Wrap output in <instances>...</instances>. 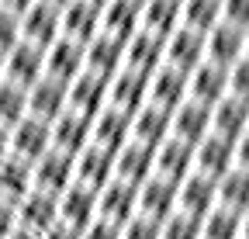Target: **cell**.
<instances>
[{"label":"cell","instance_id":"1","mask_svg":"<svg viewBox=\"0 0 249 239\" xmlns=\"http://www.w3.org/2000/svg\"><path fill=\"white\" fill-rule=\"evenodd\" d=\"M73 181H76V156L62 153V149H55V146L31 163V184H35L38 191L62 194Z\"/></svg>","mask_w":249,"mask_h":239},{"label":"cell","instance_id":"2","mask_svg":"<svg viewBox=\"0 0 249 239\" xmlns=\"http://www.w3.org/2000/svg\"><path fill=\"white\" fill-rule=\"evenodd\" d=\"M163 63L173 70H183V73H191L197 63H204V32L177 24L163 42Z\"/></svg>","mask_w":249,"mask_h":239},{"label":"cell","instance_id":"3","mask_svg":"<svg viewBox=\"0 0 249 239\" xmlns=\"http://www.w3.org/2000/svg\"><path fill=\"white\" fill-rule=\"evenodd\" d=\"M7 135H11V156L28 160V163H35L42 153L52 149V129L35 114H24L14 129H7Z\"/></svg>","mask_w":249,"mask_h":239},{"label":"cell","instance_id":"4","mask_svg":"<svg viewBox=\"0 0 249 239\" xmlns=\"http://www.w3.org/2000/svg\"><path fill=\"white\" fill-rule=\"evenodd\" d=\"M139 212V187L121 181V177H111V181L97 191V215L114 222V225H124L132 215Z\"/></svg>","mask_w":249,"mask_h":239},{"label":"cell","instance_id":"5","mask_svg":"<svg viewBox=\"0 0 249 239\" xmlns=\"http://www.w3.org/2000/svg\"><path fill=\"white\" fill-rule=\"evenodd\" d=\"M0 59H4V80L24 87V91H28L38 76H45V49L31 45V42H24V38H21L14 49H7Z\"/></svg>","mask_w":249,"mask_h":239},{"label":"cell","instance_id":"6","mask_svg":"<svg viewBox=\"0 0 249 239\" xmlns=\"http://www.w3.org/2000/svg\"><path fill=\"white\" fill-rule=\"evenodd\" d=\"M225 94H229V66H218L211 59H204L187 73V97L191 101L214 108Z\"/></svg>","mask_w":249,"mask_h":239},{"label":"cell","instance_id":"7","mask_svg":"<svg viewBox=\"0 0 249 239\" xmlns=\"http://www.w3.org/2000/svg\"><path fill=\"white\" fill-rule=\"evenodd\" d=\"M149 101V76L139 70L121 66L111 80H107V104L124 111V114H135L142 104Z\"/></svg>","mask_w":249,"mask_h":239},{"label":"cell","instance_id":"8","mask_svg":"<svg viewBox=\"0 0 249 239\" xmlns=\"http://www.w3.org/2000/svg\"><path fill=\"white\" fill-rule=\"evenodd\" d=\"M70 83H62L55 76H38L28 87V114L42 118V122H55V118L70 108Z\"/></svg>","mask_w":249,"mask_h":239},{"label":"cell","instance_id":"9","mask_svg":"<svg viewBox=\"0 0 249 239\" xmlns=\"http://www.w3.org/2000/svg\"><path fill=\"white\" fill-rule=\"evenodd\" d=\"M14 208H18V225L35 236H42L52 222H59V194H49L38 187H31Z\"/></svg>","mask_w":249,"mask_h":239},{"label":"cell","instance_id":"10","mask_svg":"<svg viewBox=\"0 0 249 239\" xmlns=\"http://www.w3.org/2000/svg\"><path fill=\"white\" fill-rule=\"evenodd\" d=\"M229 166H235V139H225V135H218V132H208L194 146V170L218 181Z\"/></svg>","mask_w":249,"mask_h":239},{"label":"cell","instance_id":"11","mask_svg":"<svg viewBox=\"0 0 249 239\" xmlns=\"http://www.w3.org/2000/svg\"><path fill=\"white\" fill-rule=\"evenodd\" d=\"M124 66V38H114L107 32H97L87 45H83V70L101 73V76H114Z\"/></svg>","mask_w":249,"mask_h":239},{"label":"cell","instance_id":"12","mask_svg":"<svg viewBox=\"0 0 249 239\" xmlns=\"http://www.w3.org/2000/svg\"><path fill=\"white\" fill-rule=\"evenodd\" d=\"M62 35L59 28V7L45 4V0H35L24 14H21V38L38 45V49H49L55 38Z\"/></svg>","mask_w":249,"mask_h":239},{"label":"cell","instance_id":"13","mask_svg":"<svg viewBox=\"0 0 249 239\" xmlns=\"http://www.w3.org/2000/svg\"><path fill=\"white\" fill-rule=\"evenodd\" d=\"M218 204V194H214V177H204L197 170H191L177 184V212H187V215H197L204 219L211 208Z\"/></svg>","mask_w":249,"mask_h":239},{"label":"cell","instance_id":"14","mask_svg":"<svg viewBox=\"0 0 249 239\" xmlns=\"http://www.w3.org/2000/svg\"><path fill=\"white\" fill-rule=\"evenodd\" d=\"M173 212H177V181H166L160 173L145 177L139 184V215L163 222Z\"/></svg>","mask_w":249,"mask_h":239},{"label":"cell","instance_id":"15","mask_svg":"<svg viewBox=\"0 0 249 239\" xmlns=\"http://www.w3.org/2000/svg\"><path fill=\"white\" fill-rule=\"evenodd\" d=\"M128 139H132V114L104 104L97 114L90 118V142H97V146L111 149V153H118Z\"/></svg>","mask_w":249,"mask_h":239},{"label":"cell","instance_id":"16","mask_svg":"<svg viewBox=\"0 0 249 239\" xmlns=\"http://www.w3.org/2000/svg\"><path fill=\"white\" fill-rule=\"evenodd\" d=\"M152 170H156V149L139 139H128L114 153V177H121V181H128L135 187L145 177H152Z\"/></svg>","mask_w":249,"mask_h":239},{"label":"cell","instance_id":"17","mask_svg":"<svg viewBox=\"0 0 249 239\" xmlns=\"http://www.w3.org/2000/svg\"><path fill=\"white\" fill-rule=\"evenodd\" d=\"M59 28H62L66 38L87 45L101 32V7L90 4V0H70V4L59 11Z\"/></svg>","mask_w":249,"mask_h":239},{"label":"cell","instance_id":"18","mask_svg":"<svg viewBox=\"0 0 249 239\" xmlns=\"http://www.w3.org/2000/svg\"><path fill=\"white\" fill-rule=\"evenodd\" d=\"M208 132H211V108L208 104H197V101L187 97L183 104H177L170 111V135L197 146Z\"/></svg>","mask_w":249,"mask_h":239},{"label":"cell","instance_id":"19","mask_svg":"<svg viewBox=\"0 0 249 239\" xmlns=\"http://www.w3.org/2000/svg\"><path fill=\"white\" fill-rule=\"evenodd\" d=\"M93 219H97V191L73 181L66 191L59 194V222H66V225L83 232Z\"/></svg>","mask_w":249,"mask_h":239},{"label":"cell","instance_id":"20","mask_svg":"<svg viewBox=\"0 0 249 239\" xmlns=\"http://www.w3.org/2000/svg\"><path fill=\"white\" fill-rule=\"evenodd\" d=\"M66 91H70V108L80 111V114H87V118H93L107 104V76L83 70V73H76L70 80Z\"/></svg>","mask_w":249,"mask_h":239},{"label":"cell","instance_id":"21","mask_svg":"<svg viewBox=\"0 0 249 239\" xmlns=\"http://www.w3.org/2000/svg\"><path fill=\"white\" fill-rule=\"evenodd\" d=\"M191 170H194V146L191 142H183L177 135H166L160 146H156V170L152 173L180 184Z\"/></svg>","mask_w":249,"mask_h":239},{"label":"cell","instance_id":"22","mask_svg":"<svg viewBox=\"0 0 249 239\" xmlns=\"http://www.w3.org/2000/svg\"><path fill=\"white\" fill-rule=\"evenodd\" d=\"M111 177H114V153H111V149L90 142L87 149L76 153V184L101 191Z\"/></svg>","mask_w":249,"mask_h":239},{"label":"cell","instance_id":"23","mask_svg":"<svg viewBox=\"0 0 249 239\" xmlns=\"http://www.w3.org/2000/svg\"><path fill=\"white\" fill-rule=\"evenodd\" d=\"M49 129H52V146L70 156H76L80 149L90 146V118L73 111V108H66L55 122H49Z\"/></svg>","mask_w":249,"mask_h":239},{"label":"cell","instance_id":"24","mask_svg":"<svg viewBox=\"0 0 249 239\" xmlns=\"http://www.w3.org/2000/svg\"><path fill=\"white\" fill-rule=\"evenodd\" d=\"M163 42L166 38H160V35L145 32V28H139L135 35L124 38V66L149 76L152 70L163 66Z\"/></svg>","mask_w":249,"mask_h":239},{"label":"cell","instance_id":"25","mask_svg":"<svg viewBox=\"0 0 249 239\" xmlns=\"http://www.w3.org/2000/svg\"><path fill=\"white\" fill-rule=\"evenodd\" d=\"M242 32L246 28H235L229 21H218L211 32H204V59L218 66H232L235 59H242Z\"/></svg>","mask_w":249,"mask_h":239},{"label":"cell","instance_id":"26","mask_svg":"<svg viewBox=\"0 0 249 239\" xmlns=\"http://www.w3.org/2000/svg\"><path fill=\"white\" fill-rule=\"evenodd\" d=\"M76 73H83V45L59 35L49 49H45V76H55L62 83H70Z\"/></svg>","mask_w":249,"mask_h":239},{"label":"cell","instance_id":"27","mask_svg":"<svg viewBox=\"0 0 249 239\" xmlns=\"http://www.w3.org/2000/svg\"><path fill=\"white\" fill-rule=\"evenodd\" d=\"M149 101L160 104L166 111H173L177 104L187 101V73L183 70H173V66H160L149 73Z\"/></svg>","mask_w":249,"mask_h":239},{"label":"cell","instance_id":"28","mask_svg":"<svg viewBox=\"0 0 249 239\" xmlns=\"http://www.w3.org/2000/svg\"><path fill=\"white\" fill-rule=\"evenodd\" d=\"M142 24V0H107L101 7V32L114 38H128Z\"/></svg>","mask_w":249,"mask_h":239},{"label":"cell","instance_id":"29","mask_svg":"<svg viewBox=\"0 0 249 239\" xmlns=\"http://www.w3.org/2000/svg\"><path fill=\"white\" fill-rule=\"evenodd\" d=\"M246 129H249V101L225 94L211 108V132L225 135V139H239Z\"/></svg>","mask_w":249,"mask_h":239},{"label":"cell","instance_id":"30","mask_svg":"<svg viewBox=\"0 0 249 239\" xmlns=\"http://www.w3.org/2000/svg\"><path fill=\"white\" fill-rule=\"evenodd\" d=\"M166 135H170V111L160 108V104H152V101H145L132 114V139H139V142L156 149Z\"/></svg>","mask_w":249,"mask_h":239},{"label":"cell","instance_id":"31","mask_svg":"<svg viewBox=\"0 0 249 239\" xmlns=\"http://www.w3.org/2000/svg\"><path fill=\"white\" fill-rule=\"evenodd\" d=\"M214 194H218V204H222V208L242 215L246 208H249V170L229 166V170L214 181Z\"/></svg>","mask_w":249,"mask_h":239},{"label":"cell","instance_id":"32","mask_svg":"<svg viewBox=\"0 0 249 239\" xmlns=\"http://www.w3.org/2000/svg\"><path fill=\"white\" fill-rule=\"evenodd\" d=\"M31 187V163L28 160H18V156H7L4 163H0V198L18 204Z\"/></svg>","mask_w":249,"mask_h":239},{"label":"cell","instance_id":"33","mask_svg":"<svg viewBox=\"0 0 249 239\" xmlns=\"http://www.w3.org/2000/svg\"><path fill=\"white\" fill-rule=\"evenodd\" d=\"M180 24V0H142V24L145 32L166 38Z\"/></svg>","mask_w":249,"mask_h":239},{"label":"cell","instance_id":"34","mask_svg":"<svg viewBox=\"0 0 249 239\" xmlns=\"http://www.w3.org/2000/svg\"><path fill=\"white\" fill-rule=\"evenodd\" d=\"M222 21V0H180V24L211 32Z\"/></svg>","mask_w":249,"mask_h":239},{"label":"cell","instance_id":"35","mask_svg":"<svg viewBox=\"0 0 249 239\" xmlns=\"http://www.w3.org/2000/svg\"><path fill=\"white\" fill-rule=\"evenodd\" d=\"M24 114H28V91L11 80H0V125L14 129Z\"/></svg>","mask_w":249,"mask_h":239},{"label":"cell","instance_id":"36","mask_svg":"<svg viewBox=\"0 0 249 239\" xmlns=\"http://www.w3.org/2000/svg\"><path fill=\"white\" fill-rule=\"evenodd\" d=\"M201 239H239V212L214 204L201 219Z\"/></svg>","mask_w":249,"mask_h":239},{"label":"cell","instance_id":"37","mask_svg":"<svg viewBox=\"0 0 249 239\" xmlns=\"http://www.w3.org/2000/svg\"><path fill=\"white\" fill-rule=\"evenodd\" d=\"M160 239H201V219L187 212H173L160 222Z\"/></svg>","mask_w":249,"mask_h":239},{"label":"cell","instance_id":"38","mask_svg":"<svg viewBox=\"0 0 249 239\" xmlns=\"http://www.w3.org/2000/svg\"><path fill=\"white\" fill-rule=\"evenodd\" d=\"M121 239H160V222L135 212L128 222L121 225Z\"/></svg>","mask_w":249,"mask_h":239},{"label":"cell","instance_id":"39","mask_svg":"<svg viewBox=\"0 0 249 239\" xmlns=\"http://www.w3.org/2000/svg\"><path fill=\"white\" fill-rule=\"evenodd\" d=\"M229 94L249 101V55L235 59V63L229 66Z\"/></svg>","mask_w":249,"mask_h":239},{"label":"cell","instance_id":"40","mask_svg":"<svg viewBox=\"0 0 249 239\" xmlns=\"http://www.w3.org/2000/svg\"><path fill=\"white\" fill-rule=\"evenodd\" d=\"M21 42V18L0 7V55Z\"/></svg>","mask_w":249,"mask_h":239},{"label":"cell","instance_id":"41","mask_svg":"<svg viewBox=\"0 0 249 239\" xmlns=\"http://www.w3.org/2000/svg\"><path fill=\"white\" fill-rule=\"evenodd\" d=\"M222 21L249 28V0H222Z\"/></svg>","mask_w":249,"mask_h":239},{"label":"cell","instance_id":"42","mask_svg":"<svg viewBox=\"0 0 249 239\" xmlns=\"http://www.w3.org/2000/svg\"><path fill=\"white\" fill-rule=\"evenodd\" d=\"M80 239H121V225H114V222H107V219H93L83 232H80Z\"/></svg>","mask_w":249,"mask_h":239},{"label":"cell","instance_id":"43","mask_svg":"<svg viewBox=\"0 0 249 239\" xmlns=\"http://www.w3.org/2000/svg\"><path fill=\"white\" fill-rule=\"evenodd\" d=\"M14 229H18V208L0 198V239H4L7 232H14Z\"/></svg>","mask_w":249,"mask_h":239},{"label":"cell","instance_id":"44","mask_svg":"<svg viewBox=\"0 0 249 239\" xmlns=\"http://www.w3.org/2000/svg\"><path fill=\"white\" fill-rule=\"evenodd\" d=\"M38 239H80V229H73V225H66V222H52Z\"/></svg>","mask_w":249,"mask_h":239},{"label":"cell","instance_id":"45","mask_svg":"<svg viewBox=\"0 0 249 239\" xmlns=\"http://www.w3.org/2000/svg\"><path fill=\"white\" fill-rule=\"evenodd\" d=\"M235 166H242V170H249V129L235 139Z\"/></svg>","mask_w":249,"mask_h":239},{"label":"cell","instance_id":"46","mask_svg":"<svg viewBox=\"0 0 249 239\" xmlns=\"http://www.w3.org/2000/svg\"><path fill=\"white\" fill-rule=\"evenodd\" d=\"M31 4H35V0H0V7H4V11H11V14H18V18H21V14H24Z\"/></svg>","mask_w":249,"mask_h":239},{"label":"cell","instance_id":"47","mask_svg":"<svg viewBox=\"0 0 249 239\" xmlns=\"http://www.w3.org/2000/svg\"><path fill=\"white\" fill-rule=\"evenodd\" d=\"M11 156V135H7V129L0 125V163H4Z\"/></svg>","mask_w":249,"mask_h":239},{"label":"cell","instance_id":"48","mask_svg":"<svg viewBox=\"0 0 249 239\" xmlns=\"http://www.w3.org/2000/svg\"><path fill=\"white\" fill-rule=\"evenodd\" d=\"M239 239H249V208L239 215Z\"/></svg>","mask_w":249,"mask_h":239},{"label":"cell","instance_id":"49","mask_svg":"<svg viewBox=\"0 0 249 239\" xmlns=\"http://www.w3.org/2000/svg\"><path fill=\"white\" fill-rule=\"evenodd\" d=\"M4 239H38V236H35V232H28V229H21V225H18V229H14V232H7Z\"/></svg>","mask_w":249,"mask_h":239},{"label":"cell","instance_id":"50","mask_svg":"<svg viewBox=\"0 0 249 239\" xmlns=\"http://www.w3.org/2000/svg\"><path fill=\"white\" fill-rule=\"evenodd\" d=\"M242 49H246L242 55H249V28H246V32H242Z\"/></svg>","mask_w":249,"mask_h":239},{"label":"cell","instance_id":"51","mask_svg":"<svg viewBox=\"0 0 249 239\" xmlns=\"http://www.w3.org/2000/svg\"><path fill=\"white\" fill-rule=\"evenodd\" d=\"M45 4H52V7H59V11H62V7L70 4V0H45Z\"/></svg>","mask_w":249,"mask_h":239},{"label":"cell","instance_id":"52","mask_svg":"<svg viewBox=\"0 0 249 239\" xmlns=\"http://www.w3.org/2000/svg\"><path fill=\"white\" fill-rule=\"evenodd\" d=\"M90 4H97V7H104V4H107V0H90Z\"/></svg>","mask_w":249,"mask_h":239},{"label":"cell","instance_id":"53","mask_svg":"<svg viewBox=\"0 0 249 239\" xmlns=\"http://www.w3.org/2000/svg\"><path fill=\"white\" fill-rule=\"evenodd\" d=\"M0 80H4V59H0Z\"/></svg>","mask_w":249,"mask_h":239}]
</instances>
